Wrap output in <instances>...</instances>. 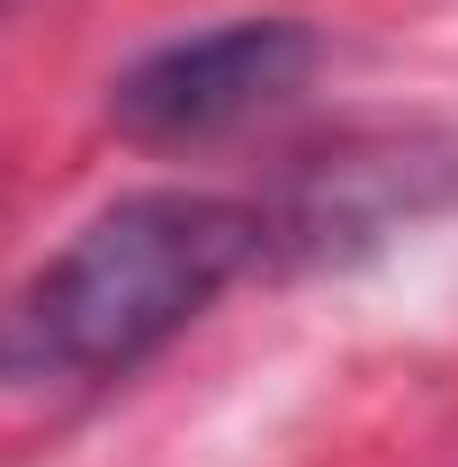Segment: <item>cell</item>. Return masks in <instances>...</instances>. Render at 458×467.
<instances>
[{
	"label": "cell",
	"mask_w": 458,
	"mask_h": 467,
	"mask_svg": "<svg viewBox=\"0 0 458 467\" xmlns=\"http://www.w3.org/2000/svg\"><path fill=\"white\" fill-rule=\"evenodd\" d=\"M270 252V216L216 189H135L99 207L0 306V387H99L180 342Z\"/></svg>",
	"instance_id": "6da1fadb"
},
{
	"label": "cell",
	"mask_w": 458,
	"mask_h": 467,
	"mask_svg": "<svg viewBox=\"0 0 458 467\" xmlns=\"http://www.w3.org/2000/svg\"><path fill=\"white\" fill-rule=\"evenodd\" d=\"M324 63V36L306 18H216L198 36H172L153 55H135L126 72L109 81V126L126 144H216L252 117L287 109Z\"/></svg>",
	"instance_id": "7a4b0ae2"
},
{
	"label": "cell",
	"mask_w": 458,
	"mask_h": 467,
	"mask_svg": "<svg viewBox=\"0 0 458 467\" xmlns=\"http://www.w3.org/2000/svg\"><path fill=\"white\" fill-rule=\"evenodd\" d=\"M9 9H18V0H0V18H9Z\"/></svg>",
	"instance_id": "3957f363"
}]
</instances>
